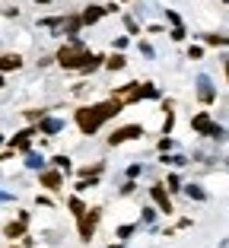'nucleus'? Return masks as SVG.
I'll return each mask as SVG.
<instances>
[{
	"label": "nucleus",
	"mask_w": 229,
	"mask_h": 248,
	"mask_svg": "<svg viewBox=\"0 0 229 248\" xmlns=\"http://www.w3.org/2000/svg\"><path fill=\"white\" fill-rule=\"evenodd\" d=\"M61 172H42V188H48V191H58L61 188Z\"/></svg>",
	"instance_id": "obj_13"
},
{
	"label": "nucleus",
	"mask_w": 229,
	"mask_h": 248,
	"mask_svg": "<svg viewBox=\"0 0 229 248\" xmlns=\"http://www.w3.org/2000/svg\"><path fill=\"white\" fill-rule=\"evenodd\" d=\"M198 99H200V102H214V99H216V93H214V86H210V80H204V77H200V83H198Z\"/></svg>",
	"instance_id": "obj_12"
},
{
	"label": "nucleus",
	"mask_w": 229,
	"mask_h": 248,
	"mask_svg": "<svg viewBox=\"0 0 229 248\" xmlns=\"http://www.w3.org/2000/svg\"><path fill=\"white\" fill-rule=\"evenodd\" d=\"M19 67H22V58H19V54H0V73L19 70Z\"/></svg>",
	"instance_id": "obj_10"
},
{
	"label": "nucleus",
	"mask_w": 229,
	"mask_h": 248,
	"mask_svg": "<svg viewBox=\"0 0 229 248\" xmlns=\"http://www.w3.org/2000/svg\"><path fill=\"white\" fill-rule=\"evenodd\" d=\"M102 61H105V58H99V54H89L80 42H70V45H64V48L58 51V64L64 67V70H83V73H89V70H96Z\"/></svg>",
	"instance_id": "obj_2"
},
{
	"label": "nucleus",
	"mask_w": 229,
	"mask_h": 248,
	"mask_svg": "<svg viewBox=\"0 0 229 248\" xmlns=\"http://www.w3.org/2000/svg\"><path fill=\"white\" fill-rule=\"evenodd\" d=\"M13 248H19V245H13Z\"/></svg>",
	"instance_id": "obj_30"
},
{
	"label": "nucleus",
	"mask_w": 229,
	"mask_h": 248,
	"mask_svg": "<svg viewBox=\"0 0 229 248\" xmlns=\"http://www.w3.org/2000/svg\"><path fill=\"white\" fill-rule=\"evenodd\" d=\"M172 38H175V42H182V38H185V29H182V26H175V29H172Z\"/></svg>",
	"instance_id": "obj_23"
},
{
	"label": "nucleus",
	"mask_w": 229,
	"mask_h": 248,
	"mask_svg": "<svg viewBox=\"0 0 229 248\" xmlns=\"http://www.w3.org/2000/svg\"><path fill=\"white\" fill-rule=\"evenodd\" d=\"M156 95H159V89L150 83H131L124 89H115V99H121V102H140V99H156Z\"/></svg>",
	"instance_id": "obj_3"
},
{
	"label": "nucleus",
	"mask_w": 229,
	"mask_h": 248,
	"mask_svg": "<svg viewBox=\"0 0 229 248\" xmlns=\"http://www.w3.org/2000/svg\"><path fill=\"white\" fill-rule=\"evenodd\" d=\"M131 232H134V226H121V229H118V239H127Z\"/></svg>",
	"instance_id": "obj_24"
},
{
	"label": "nucleus",
	"mask_w": 229,
	"mask_h": 248,
	"mask_svg": "<svg viewBox=\"0 0 229 248\" xmlns=\"http://www.w3.org/2000/svg\"><path fill=\"white\" fill-rule=\"evenodd\" d=\"M99 172H102V166H89V169H83V175H86V178H92V175H99Z\"/></svg>",
	"instance_id": "obj_22"
},
{
	"label": "nucleus",
	"mask_w": 229,
	"mask_h": 248,
	"mask_svg": "<svg viewBox=\"0 0 229 248\" xmlns=\"http://www.w3.org/2000/svg\"><path fill=\"white\" fill-rule=\"evenodd\" d=\"M0 143H3V134H0Z\"/></svg>",
	"instance_id": "obj_28"
},
{
	"label": "nucleus",
	"mask_w": 229,
	"mask_h": 248,
	"mask_svg": "<svg viewBox=\"0 0 229 248\" xmlns=\"http://www.w3.org/2000/svg\"><path fill=\"white\" fill-rule=\"evenodd\" d=\"M121 99H115V95H111L108 102H99V105H86V108H80L76 111V127H80L83 134H86V137H92V134L99 131V127H102L105 121H108V118H115L121 111Z\"/></svg>",
	"instance_id": "obj_1"
},
{
	"label": "nucleus",
	"mask_w": 229,
	"mask_h": 248,
	"mask_svg": "<svg viewBox=\"0 0 229 248\" xmlns=\"http://www.w3.org/2000/svg\"><path fill=\"white\" fill-rule=\"evenodd\" d=\"M188 58L200 61V58H204V48H198V45H194V48H188Z\"/></svg>",
	"instance_id": "obj_21"
},
{
	"label": "nucleus",
	"mask_w": 229,
	"mask_h": 248,
	"mask_svg": "<svg viewBox=\"0 0 229 248\" xmlns=\"http://www.w3.org/2000/svg\"><path fill=\"white\" fill-rule=\"evenodd\" d=\"M70 210H74V217H76V219H80L83 213H86V207H83V201H80V197H70Z\"/></svg>",
	"instance_id": "obj_16"
},
{
	"label": "nucleus",
	"mask_w": 229,
	"mask_h": 248,
	"mask_svg": "<svg viewBox=\"0 0 229 248\" xmlns=\"http://www.w3.org/2000/svg\"><path fill=\"white\" fill-rule=\"evenodd\" d=\"M105 67H108V70H121V67H124V54H111V58H105Z\"/></svg>",
	"instance_id": "obj_15"
},
{
	"label": "nucleus",
	"mask_w": 229,
	"mask_h": 248,
	"mask_svg": "<svg viewBox=\"0 0 229 248\" xmlns=\"http://www.w3.org/2000/svg\"><path fill=\"white\" fill-rule=\"evenodd\" d=\"M3 86H7V83H3V73H0V89H3Z\"/></svg>",
	"instance_id": "obj_26"
},
{
	"label": "nucleus",
	"mask_w": 229,
	"mask_h": 248,
	"mask_svg": "<svg viewBox=\"0 0 229 248\" xmlns=\"http://www.w3.org/2000/svg\"><path fill=\"white\" fill-rule=\"evenodd\" d=\"M35 3H51V0H35Z\"/></svg>",
	"instance_id": "obj_27"
},
{
	"label": "nucleus",
	"mask_w": 229,
	"mask_h": 248,
	"mask_svg": "<svg viewBox=\"0 0 229 248\" xmlns=\"http://www.w3.org/2000/svg\"><path fill=\"white\" fill-rule=\"evenodd\" d=\"M150 197L156 201V207L163 213H172V201H169V188H163V185H153L150 188Z\"/></svg>",
	"instance_id": "obj_7"
},
{
	"label": "nucleus",
	"mask_w": 229,
	"mask_h": 248,
	"mask_svg": "<svg viewBox=\"0 0 229 248\" xmlns=\"http://www.w3.org/2000/svg\"><path fill=\"white\" fill-rule=\"evenodd\" d=\"M99 219H102V210H99V207H92V210H86L80 217V239L83 242L92 239V232H96V226H99Z\"/></svg>",
	"instance_id": "obj_4"
},
{
	"label": "nucleus",
	"mask_w": 229,
	"mask_h": 248,
	"mask_svg": "<svg viewBox=\"0 0 229 248\" xmlns=\"http://www.w3.org/2000/svg\"><path fill=\"white\" fill-rule=\"evenodd\" d=\"M26 118H29V121H35V118H42V111H38V108H29V111H26Z\"/></svg>",
	"instance_id": "obj_25"
},
{
	"label": "nucleus",
	"mask_w": 229,
	"mask_h": 248,
	"mask_svg": "<svg viewBox=\"0 0 229 248\" xmlns=\"http://www.w3.org/2000/svg\"><path fill=\"white\" fill-rule=\"evenodd\" d=\"M188 194H191L194 201H204V191H200L198 185H188Z\"/></svg>",
	"instance_id": "obj_20"
},
{
	"label": "nucleus",
	"mask_w": 229,
	"mask_h": 248,
	"mask_svg": "<svg viewBox=\"0 0 229 248\" xmlns=\"http://www.w3.org/2000/svg\"><path fill=\"white\" fill-rule=\"evenodd\" d=\"M26 223H29V217L22 213L16 223H10V226L3 229V235H7V239H19V235H26Z\"/></svg>",
	"instance_id": "obj_9"
},
{
	"label": "nucleus",
	"mask_w": 229,
	"mask_h": 248,
	"mask_svg": "<svg viewBox=\"0 0 229 248\" xmlns=\"http://www.w3.org/2000/svg\"><path fill=\"white\" fill-rule=\"evenodd\" d=\"M166 188H169V191H182V182H178V175H169V182H166Z\"/></svg>",
	"instance_id": "obj_19"
},
{
	"label": "nucleus",
	"mask_w": 229,
	"mask_h": 248,
	"mask_svg": "<svg viewBox=\"0 0 229 248\" xmlns=\"http://www.w3.org/2000/svg\"><path fill=\"white\" fill-rule=\"evenodd\" d=\"M105 13H108V7H86V13H83V26H92V22H99Z\"/></svg>",
	"instance_id": "obj_11"
},
{
	"label": "nucleus",
	"mask_w": 229,
	"mask_h": 248,
	"mask_svg": "<svg viewBox=\"0 0 229 248\" xmlns=\"http://www.w3.org/2000/svg\"><path fill=\"white\" fill-rule=\"evenodd\" d=\"M32 137H35V131H32V127H29V131H19V134L13 137V150H19V153H29Z\"/></svg>",
	"instance_id": "obj_8"
},
{
	"label": "nucleus",
	"mask_w": 229,
	"mask_h": 248,
	"mask_svg": "<svg viewBox=\"0 0 229 248\" xmlns=\"http://www.w3.org/2000/svg\"><path fill=\"white\" fill-rule=\"evenodd\" d=\"M140 134H143L140 124H124V127H118V131L108 137V143H111V146H118V143H127V140H137Z\"/></svg>",
	"instance_id": "obj_5"
},
{
	"label": "nucleus",
	"mask_w": 229,
	"mask_h": 248,
	"mask_svg": "<svg viewBox=\"0 0 229 248\" xmlns=\"http://www.w3.org/2000/svg\"><path fill=\"white\" fill-rule=\"evenodd\" d=\"M58 131H61L58 118H45V121H42V134H58Z\"/></svg>",
	"instance_id": "obj_14"
},
{
	"label": "nucleus",
	"mask_w": 229,
	"mask_h": 248,
	"mask_svg": "<svg viewBox=\"0 0 229 248\" xmlns=\"http://www.w3.org/2000/svg\"><path fill=\"white\" fill-rule=\"evenodd\" d=\"M207 45H229V35H204Z\"/></svg>",
	"instance_id": "obj_17"
},
{
	"label": "nucleus",
	"mask_w": 229,
	"mask_h": 248,
	"mask_svg": "<svg viewBox=\"0 0 229 248\" xmlns=\"http://www.w3.org/2000/svg\"><path fill=\"white\" fill-rule=\"evenodd\" d=\"M191 127L198 134H210V137H226V134H223V127H216L214 121H210L207 115H194L191 118Z\"/></svg>",
	"instance_id": "obj_6"
},
{
	"label": "nucleus",
	"mask_w": 229,
	"mask_h": 248,
	"mask_svg": "<svg viewBox=\"0 0 229 248\" xmlns=\"http://www.w3.org/2000/svg\"><path fill=\"white\" fill-rule=\"evenodd\" d=\"M54 166H58V169H64V172H67V169H70V159H67V156H54Z\"/></svg>",
	"instance_id": "obj_18"
},
{
	"label": "nucleus",
	"mask_w": 229,
	"mask_h": 248,
	"mask_svg": "<svg viewBox=\"0 0 229 248\" xmlns=\"http://www.w3.org/2000/svg\"><path fill=\"white\" fill-rule=\"evenodd\" d=\"M111 248H121V245H111Z\"/></svg>",
	"instance_id": "obj_29"
}]
</instances>
